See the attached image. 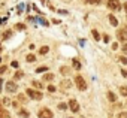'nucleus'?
<instances>
[{"instance_id":"f257e3e1","label":"nucleus","mask_w":127,"mask_h":118,"mask_svg":"<svg viewBox=\"0 0 127 118\" xmlns=\"http://www.w3.org/2000/svg\"><path fill=\"white\" fill-rule=\"evenodd\" d=\"M75 84H76V87H78L79 91H85L87 90V84H85V81H84V78L81 75L75 76Z\"/></svg>"},{"instance_id":"f03ea898","label":"nucleus","mask_w":127,"mask_h":118,"mask_svg":"<svg viewBox=\"0 0 127 118\" xmlns=\"http://www.w3.org/2000/svg\"><path fill=\"white\" fill-rule=\"evenodd\" d=\"M27 96L30 97V99H33V100H40L42 99V93L40 91H36V90H33V88H27Z\"/></svg>"},{"instance_id":"7ed1b4c3","label":"nucleus","mask_w":127,"mask_h":118,"mask_svg":"<svg viewBox=\"0 0 127 118\" xmlns=\"http://www.w3.org/2000/svg\"><path fill=\"white\" fill-rule=\"evenodd\" d=\"M37 117H39V118H52L54 114H52L51 109H48V108H42V109L37 112Z\"/></svg>"},{"instance_id":"20e7f679","label":"nucleus","mask_w":127,"mask_h":118,"mask_svg":"<svg viewBox=\"0 0 127 118\" xmlns=\"http://www.w3.org/2000/svg\"><path fill=\"white\" fill-rule=\"evenodd\" d=\"M108 8L111 11H120L121 5H120V0H108Z\"/></svg>"},{"instance_id":"39448f33","label":"nucleus","mask_w":127,"mask_h":118,"mask_svg":"<svg viewBox=\"0 0 127 118\" xmlns=\"http://www.w3.org/2000/svg\"><path fill=\"white\" fill-rule=\"evenodd\" d=\"M17 88H18V85H17L14 81L6 82V91H8V93H15V91H17Z\"/></svg>"},{"instance_id":"423d86ee","label":"nucleus","mask_w":127,"mask_h":118,"mask_svg":"<svg viewBox=\"0 0 127 118\" xmlns=\"http://www.w3.org/2000/svg\"><path fill=\"white\" fill-rule=\"evenodd\" d=\"M69 108H70L72 112H78V111H79V103H78L75 99H70V100H69Z\"/></svg>"},{"instance_id":"0eeeda50","label":"nucleus","mask_w":127,"mask_h":118,"mask_svg":"<svg viewBox=\"0 0 127 118\" xmlns=\"http://www.w3.org/2000/svg\"><path fill=\"white\" fill-rule=\"evenodd\" d=\"M117 36H118V39H120V40H127V27L120 29V30H118V33H117Z\"/></svg>"},{"instance_id":"6e6552de","label":"nucleus","mask_w":127,"mask_h":118,"mask_svg":"<svg viewBox=\"0 0 127 118\" xmlns=\"http://www.w3.org/2000/svg\"><path fill=\"white\" fill-rule=\"evenodd\" d=\"M0 118H9V112L3 106H0Z\"/></svg>"},{"instance_id":"1a4fd4ad","label":"nucleus","mask_w":127,"mask_h":118,"mask_svg":"<svg viewBox=\"0 0 127 118\" xmlns=\"http://www.w3.org/2000/svg\"><path fill=\"white\" fill-rule=\"evenodd\" d=\"M60 73L66 76V75H69V73H70V69H69L67 66H61V67H60Z\"/></svg>"},{"instance_id":"9d476101","label":"nucleus","mask_w":127,"mask_h":118,"mask_svg":"<svg viewBox=\"0 0 127 118\" xmlns=\"http://www.w3.org/2000/svg\"><path fill=\"white\" fill-rule=\"evenodd\" d=\"M72 64H73V69H76V70L81 69V63H79L78 58H73V60H72Z\"/></svg>"},{"instance_id":"9b49d317","label":"nucleus","mask_w":127,"mask_h":118,"mask_svg":"<svg viewBox=\"0 0 127 118\" xmlns=\"http://www.w3.org/2000/svg\"><path fill=\"white\" fill-rule=\"evenodd\" d=\"M109 21H111V24H112L114 27H117V26H118V20H117L114 15H109Z\"/></svg>"},{"instance_id":"f8f14e48","label":"nucleus","mask_w":127,"mask_h":118,"mask_svg":"<svg viewBox=\"0 0 127 118\" xmlns=\"http://www.w3.org/2000/svg\"><path fill=\"white\" fill-rule=\"evenodd\" d=\"M61 87H63V88H70V87H72V82H70L69 79H67V81L64 79V81L61 82Z\"/></svg>"},{"instance_id":"ddd939ff","label":"nucleus","mask_w":127,"mask_h":118,"mask_svg":"<svg viewBox=\"0 0 127 118\" xmlns=\"http://www.w3.org/2000/svg\"><path fill=\"white\" fill-rule=\"evenodd\" d=\"M18 115H20V117H24V118H27V117H30V114H29V111H26V109H21V111L18 112Z\"/></svg>"},{"instance_id":"4468645a","label":"nucleus","mask_w":127,"mask_h":118,"mask_svg":"<svg viewBox=\"0 0 127 118\" xmlns=\"http://www.w3.org/2000/svg\"><path fill=\"white\" fill-rule=\"evenodd\" d=\"M54 79V75L52 73H45L43 75V81H52Z\"/></svg>"},{"instance_id":"2eb2a0df","label":"nucleus","mask_w":127,"mask_h":118,"mask_svg":"<svg viewBox=\"0 0 127 118\" xmlns=\"http://www.w3.org/2000/svg\"><path fill=\"white\" fill-rule=\"evenodd\" d=\"M48 51H49V48H48V46H42V48L39 49V54H40V55H45Z\"/></svg>"},{"instance_id":"dca6fc26","label":"nucleus","mask_w":127,"mask_h":118,"mask_svg":"<svg viewBox=\"0 0 127 118\" xmlns=\"http://www.w3.org/2000/svg\"><path fill=\"white\" fill-rule=\"evenodd\" d=\"M108 99H109L111 102H115V100H117V96H115L112 91H109V93H108Z\"/></svg>"},{"instance_id":"f3484780","label":"nucleus","mask_w":127,"mask_h":118,"mask_svg":"<svg viewBox=\"0 0 127 118\" xmlns=\"http://www.w3.org/2000/svg\"><path fill=\"white\" fill-rule=\"evenodd\" d=\"M91 34H93V39H94V40H99V39H100V36H99L97 30H91Z\"/></svg>"},{"instance_id":"a211bd4d","label":"nucleus","mask_w":127,"mask_h":118,"mask_svg":"<svg viewBox=\"0 0 127 118\" xmlns=\"http://www.w3.org/2000/svg\"><path fill=\"white\" fill-rule=\"evenodd\" d=\"M27 61H29V63H33V61H36V57H34L33 54H30V55H27Z\"/></svg>"},{"instance_id":"6ab92c4d","label":"nucleus","mask_w":127,"mask_h":118,"mask_svg":"<svg viewBox=\"0 0 127 118\" xmlns=\"http://www.w3.org/2000/svg\"><path fill=\"white\" fill-rule=\"evenodd\" d=\"M18 102H21V103H26V102H27V97H26L24 94H20V96H18Z\"/></svg>"},{"instance_id":"aec40b11","label":"nucleus","mask_w":127,"mask_h":118,"mask_svg":"<svg viewBox=\"0 0 127 118\" xmlns=\"http://www.w3.org/2000/svg\"><path fill=\"white\" fill-rule=\"evenodd\" d=\"M46 70H48V67H46V66H42V67H37L36 72H37V73H43V72H46Z\"/></svg>"},{"instance_id":"412c9836","label":"nucleus","mask_w":127,"mask_h":118,"mask_svg":"<svg viewBox=\"0 0 127 118\" xmlns=\"http://www.w3.org/2000/svg\"><path fill=\"white\" fill-rule=\"evenodd\" d=\"M120 93H121V96H126L127 97V87H121L120 88Z\"/></svg>"},{"instance_id":"4be33fe9","label":"nucleus","mask_w":127,"mask_h":118,"mask_svg":"<svg viewBox=\"0 0 127 118\" xmlns=\"http://www.w3.org/2000/svg\"><path fill=\"white\" fill-rule=\"evenodd\" d=\"M102 0H85V3H91V5H99Z\"/></svg>"},{"instance_id":"5701e85b","label":"nucleus","mask_w":127,"mask_h":118,"mask_svg":"<svg viewBox=\"0 0 127 118\" xmlns=\"http://www.w3.org/2000/svg\"><path fill=\"white\" fill-rule=\"evenodd\" d=\"M32 84H33V87H34V88H42V84H40L39 81H33Z\"/></svg>"},{"instance_id":"b1692460","label":"nucleus","mask_w":127,"mask_h":118,"mask_svg":"<svg viewBox=\"0 0 127 118\" xmlns=\"http://www.w3.org/2000/svg\"><path fill=\"white\" fill-rule=\"evenodd\" d=\"M11 34H12V31H11V30L5 31V33H3V39H8V37H11Z\"/></svg>"},{"instance_id":"393cba45","label":"nucleus","mask_w":127,"mask_h":118,"mask_svg":"<svg viewBox=\"0 0 127 118\" xmlns=\"http://www.w3.org/2000/svg\"><path fill=\"white\" fill-rule=\"evenodd\" d=\"M58 109H60V111H64V109H67V105H66V103H60V105H58Z\"/></svg>"},{"instance_id":"a878e982","label":"nucleus","mask_w":127,"mask_h":118,"mask_svg":"<svg viewBox=\"0 0 127 118\" xmlns=\"http://www.w3.org/2000/svg\"><path fill=\"white\" fill-rule=\"evenodd\" d=\"M23 76H24L23 72H17V73H15V79H20V78H23Z\"/></svg>"},{"instance_id":"bb28decb","label":"nucleus","mask_w":127,"mask_h":118,"mask_svg":"<svg viewBox=\"0 0 127 118\" xmlns=\"http://www.w3.org/2000/svg\"><path fill=\"white\" fill-rule=\"evenodd\" d=\"M117 118H127V112H120Z\"/></svg>"},{"instance_id":"cd10ccee","label":"nucleus","mask_w":127,"mask_h":118,"mask_svg":"<svg viewBox=\"0 0 127 118\" xmlns=\"http://www.w3.org/2000/svg\"><path fill=\"white\" fill-rule=\"evenodd\" d=\"M120 61H121L123 64H127V58H126V57H120Z\"/></svg>"},{"instance_id":"c85d7f7f","label":"nucleus","mask_w":127,"mask_h":118,"mask_svg":"<svg viewBox=\"0 0 127 118\" xmlns=\"http://www.w3.org/2000/svg\"><path fill=\"white\" fill-rule=\"evenodd\" d=\"M48 91H49V93H54V91H55V87H54V85H49V87H48Z\"/></svg>"},{"instance_id":"c756f323","label":"nucleus","mask_w":127,"mask_h":118,"mask_svg":"<svg viewBox=\"0 0 127 118\" xmlns=\"http://www.w3.org/2000/svg\"><path fill=\"white\" fill-rule=\"evenodd\" d=\"M121 49H123V52H124V54H127V43H124V45L121 46Z\"/></svg>"},{"instance_id":"7c9ffc66","label":"nucleus","mask_w":127,"mask_h":118,"mask_svg":"<svg viewBox=\"0 0 127 118\" xmlns=\"http://www.w3.org/2000/svg\"><path fill=\"white\" fill-rule=\"evenodd\" d=\"M6 69H8L6 66H2V67H0V75H2V73H5V72H6Z\"/></svg>"},{"instance_id":"2f4dec72","label":"nucleus","mask_w":127,"mask_h":118,"mask_svg":"<svg viewBox=\"0 0 127 118\" xmlns=\"http://www.w3.org/2000/svg\"><path fill=\"white\" fill-rule=\"evenodd\" d=\"M121 73H123V76H124V78H127V70H126V69H123V70H121Z\"/></svg>"},{"instance_id":"473e14b6","label":"nucleus","mask_w":127,"mask_h":118,"mask_svg":"<svg viewBox=\"0 0 127 118\" xmlns=\"http://www.w3.org/2000/svg\"><path fill=\"white\" fill-rule=\"evenodd\" d=\"M17 29H18V30H23V29H24V26H23V24H18V26H17Z\"/></svg>"},{"instance_id":"72a5a7b5","label":"nucleus","mask_w":127,"mask_h":118,"mask_svg":"<svg viewBox=\"0 0 127 118\" xmlns=\"http://www.w3.org/2000/svg\"><path fill=\"white\" fill-rule=\"evenodd\" d=\"M103 40H105V42H109V36H108V34H105V37H103Z\"/></svg>"},{"instance_id":"f704fd0d","label":"nucleus","mask_w":127,"mask_h":118,"mask_svg":"<svg viewBox=\"0 0 127 118\" xmlns=\"http://www.w3.org/2000/svg\"><path fill=\"white\" fill-rule=\"evenodd\" d=\"M12 67H18V61H12Z\"/></svg>"},{"instance_id":"c9c22d12","label":"nucleus","mask_w":127,"mask_h":118,"mask_svg":"<svg viewBox=\"0 0 127 118\" xmlns=\"http://www.w3.org/2000/svg\"><path fill=\"white\" fill-rule=\"evenodd\" d=\"M3 105H9V99H5L3 100Z\"/></svg>"},{"instance_id":"e433bc0d","label":"nucleus","mask_w":127,"mask_h":118,"mask_svg":"<svg viewBox=\"0 0 127 118\" xmlns=\"http://www.w3.org/2000/svg\"><path fill=\"white\" fill-rule=\"evenodd\" d=\"M124 11H126V12H127V2H126V3H124Z\"/></svg>"},{"instance_id":"4c0bfd02","label":"nucleus","mask_w":127,"mask_h":118,"mask_svg":"<svg viewBox=\"0 0 127 118\" xmlns=\"http://www.w3.org/2000/svg\"><path fill=\"white\" fill-rule=\"evenodd\" d=\"M2 84H3V81H2V79H0V90H2Z\"/></svg>"},{"instance_id":"58836bf2","label":"nucleus","mask_w":127,"mask_h":118,"mask_svg":"<svg viewBox=\"0 0 127 118\" xmlns=\"http://www.w3.org/2000/svg\"><path fill=\"white\" fill-rule=\"evenodd\" d=\"M0 61H2V58H0Z\"/></svg>"},{"instance_id":"ea45409f","label":"nucleus","mask_w":127,"mask_h":118,"mask_svg":"<svg viewBox=\"0 0 127 118\" xmlns=\"http://www.w3.org/2000/svg\"><path fill=\"white\" fill-rule=\"evenodd\" d=\"M70 118H73V117H70Z\"/></svg>"}]
</instances>
